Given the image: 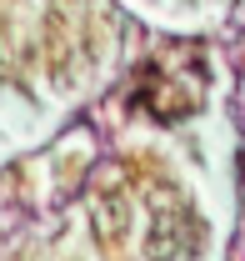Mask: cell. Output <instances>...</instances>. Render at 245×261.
Wrapping results in <instances>:
<instances>
[{
	"label": "cell",
	"instance_id": "obj_1",
	"mask_svg": "<svg viewBox=\"0 0 245 261\" xmlns=\"http://www.w3.org/2000/svg\"><path fill=\"white\" fill-rule=\"evenodd\" d=\"M195 246H200L195 221H190V216H170V211H160L150 236H145V256L150 261H190Z\"/></svg>",
	"mask_w": 245,
	"mask_h": 261
},
{
	"label": "cell",
	"instance_id": "obj_2",
	"mask_svg": "<svg viewBox=\"0 0 245 261\" xmlns=\"http://www.w3.org/2000/svg\"><path fill=\"white\" fill-rule=\"evenodd\" d=\"M90 221H95L100 246H120V236L130 231V201H125L120 191H105V196L90 206Z\"/></svg>",
	"mask_w": 245,
	"mask_h": 261
}]
</instances>
